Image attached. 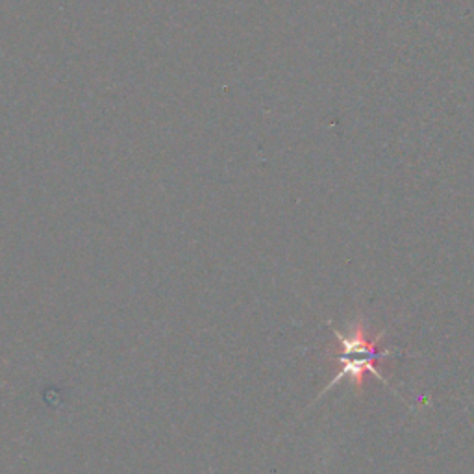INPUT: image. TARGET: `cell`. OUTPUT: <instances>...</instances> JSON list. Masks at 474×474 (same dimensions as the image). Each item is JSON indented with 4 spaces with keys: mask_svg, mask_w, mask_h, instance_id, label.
Returning <instances> with one entry per match:
<instances>
[{
    "mask_svg": "<svg viewBox=\"0 0 474 474\" xmlns=\"http://www.w3.org/2000/svg\"><path fill=\"white\" fill-rule=\"evenodd\" d=\"M333 333H336V338L341 345V352L338 356L340 371L319 393V397L328 393L332 387H336L345 378H349L352 382L356 393H361L364 392V384H366L367 375H373L384 385L392 389L393 393H397L395 389L389 385V382L384 378V375L380 371L382 361L387 358H393L397 354L395 349H380L378 347L384 333H380L378 338L371 340L369 328L364 324V321H359L354 326H350L349 333H341L340 330H333Z\"/></svg>",
    "mask_w": 474,
    "mask_h": 474,
    "instance_id": "obj_1",
    "label": "cell"
}]
</instances>
